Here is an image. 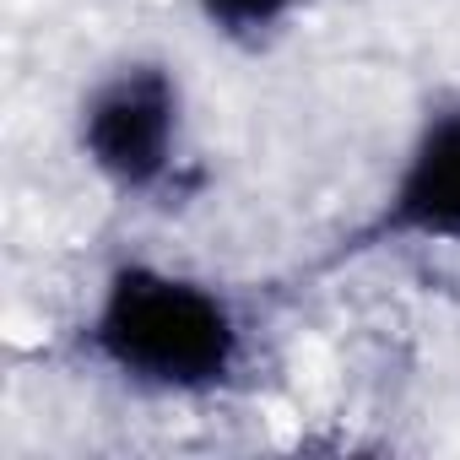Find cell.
I'll use <instances>...</instances> for the list:
<instances>
[{"label": "cell", "mask_w": 460, "mask_h": 460, "mask_svg": "<svg viewBox=\"0 0 460 460\" xmlns=\"http://www.w3.org/2000/svg\"><path fill=\"white\" fill-rule=\"evenodd\" d=\"M87 368L152 401H211L244 385L250 314L239 298L163 261H114L76 325Z\"/></svg>", "instance_id": "1"}, {"label": "cell", "mask_w": 460, "mask_h": 460, "mask_svg": "<svg viewBox=\"0 0 460 460\" xmlns=\"http://www.w3.org/2000/svg\"><path fill=\"white\" fill-rule=\"evenodd\" d=\"M76 157L125 200H157L179 190L190 163V93L157 55H125L76 98Z\"/></svg>", "instance_id": "2"}, {"label": "cell", "mask_w": 460, "mask_h": 460, "mask_svg": "<svg viewBox=\"0 0 460 460\" xmlns=\"http://www.w3.org/2000/svg\"><path fill=\"white\" fill-rule=\"evenodd\" d=\"M390 250H460V93H444L417 114L374 211L320 255V271Z\"/></svg>", "instance_id": "3"}, {"label": "cell", "mask_w": 460, "mask_h": 460, "mask_svg": "<svg viewBox=\"0 0 460 460\" xmlns=\"http://www.w3.org/2000/svg\"><path fill=\"white\" fill-rule=\"evenodd\" d=\"M190 12L200 17L211 39L234 44L244 55H261L298 22L304 0H190Z\"/></svg>", "instance_id": "4"}]
</instances>
